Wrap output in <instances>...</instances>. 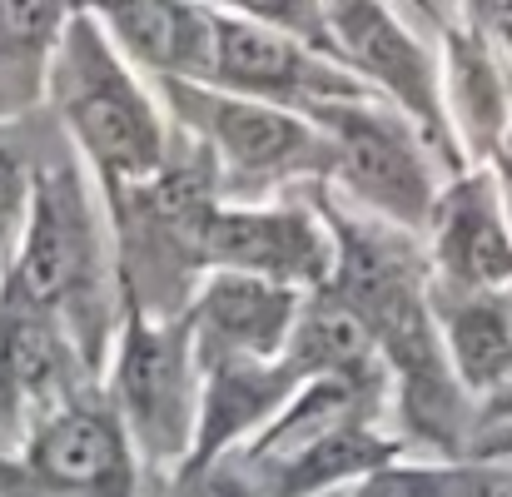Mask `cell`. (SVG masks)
Wrapping results in <instances>:
<instances>
[{
	"instance_id": "obj_15",
	"label": "cell",
	"mask_w": 512,
	"mask_h": 497,
	"mask_svg": "<svg viewBox=\"0 0 512 497\" xmlns=\"http://www.w3.org/2000/svg\"><path fill=\"white\" fill-rule=\"evenodd\" d=\"M403 453H408V438H388L373 423H353V428L314 438L309 448L289 453L284 463L254 468V473L264 483V497H329L363 488L373 473H383Z\"/></svg>"
},
{
	"instance_id": "obj_9",
	"label": "cell",
	"mask_w": 512,
	"mask_h": 497,
	"mask_svg": "<svg viewBox=\"0 0 512 497\" xmlns=\"http://www.w3.org/2000/svg\"><path fill=\"white\" fill-rule=\"evenodd\" d=\"M20 463L40 488L70 497H135L140 488V458L110 398H75L35 423Z\"/></svg>"
},
{
	"instance_id": "obj_12",
	"label": "cell",
	"mask_w": 512,
	"mask_h": 497,
	"mask_svg": "<svg viewBox=\"0 0 512 497\" xmlns=\"http://www.w3.org/2000/svg\"><path fill=\"white\" fill-rule=\"evenodd\" d=\"M428 264L433 284L443 289H468V294L512 289L508 204L488 174H458L453 184H443L428 224Z\"/></svg>"
},
{
	"instance_id": "obj_24",
	"label": "cell",
	"mask_w": 512,
	"mask_h": 497,
	"mask_svg": "<svg viewBox=\"0 0 512 497\" xmlns=\"http://www.w3.org/2000/svg\"><path fill=\"white\" fill-rule=\"evenodd\" d=\"M329 497H353V493H329Z\"/></svg>"
},
{
	"instance_id": "obj_6",
	"label": "cell",
	"mask_w": 512,
	"mask_h": 497,
	"mask_svg": "<svg viewBox=\"0 0 512 497\" xmlns=\"http://www.w3.org/2000/svg\"><path fill=\"white\" fill-rule=\"evenodd\" d=\"M204 85L254 100V105L304 115V120H314L319 110L343 105V100H373V90L353 70L309 50L304 40L274 30L249 5L244 10L214 5V55H209Z\"/></svg>"
},
{
	"instance_id": "obj_22",
	"label": "cell",
	"mask_w": 512,
	"mask_h": 497,
	"mask_svg": "<svg viewBox=\"0 0 512 497\" xmlns=\"http://www.w3.org/2000/svg\"><path fill=\"white\" fill-rule=\"evenodd\" d=\"M498 179H503V204H508V214H512V120H508V130H503V140H498Z\"/></svg>"
},
{
	"instance_id": "obj_1",
	"label": "cell",
	"mask_w": 512,
	"mask_h": 497,
	"mask_svg": "<svg viewBox=\"0 0 512 497\" xmlns=\"http://www.w3.org/2000/svg\"><path fill=\"white\" fill-rule=\"evenodd\" d=\"M15 294H25L35 309L55 314L90 368H100L110 343V234L90 199L80 160H45L35 174L30 219L15 249V264L5 274Z\"/></svg>"
},
{
	"instance_id": "obj_7",
	"label": "cell",
	"mask_w": 512,
	"mask_h": 497,
	"mask_svg": "<svg viewBox=\"0 0 512 497\" xmlns=\"http://www.w3.org/2000/svg\"><path fill=\"white\" fill-rule=\"evenodd\" d=\"M329 30L343 70L378 90L383 105H393L403 120H413L433 150H453L443 70L393 5H329Z\"/></svg>"
},
{
	"instance_id": "obj_16",
	"label": "cell",
	"mask_w": 512,
	"mask_h": 497,
	"mask_svg": "<svg viewBox=\"0 0 512 497\" xmlns=\"http://www.w3.org/2000/svg\"><path fill=\"white\" fill-rule=\"evenodd\" d=\"M433 319L463 393H498L512 383V299L433 284Z\"/></svg>"
},
{
	"instance_id": "obj_2",
	"label": "cell",
	"mask_w": 512,
	"mask_h": 497,
	"mask_svg": "<svg viewBox=\"0 0 512 497\" xmlns=\"http://www.w3.org/2000/svg\"><path fill=\"white\" fill-rule=\"evenodd\" d=\"M50 100L65 135L95 165L110 194L140 189L170 165L174 145L165 135L160 105L130 75L125 55L100 30L95 10H70L65 40L50 65Z\"/></svg>"
},
{
	"instance_id": "obj_17",
	"label": "cell",
	"mask_w": 512,
	"mask_h": 497,
	"mask_svg": "<svg viewBox=\"0 0 512 497\" xmlns=\"http://www.w3.org/2000/svg\"><path fill=\"white\" fill-rule=\"evenodd\" d=\"M284 363L299 373V383L314 378H373V383H393L383 368V353L373 343V329L363 324V314L334 294L329 284L304 294L299 309V329L289 338Z\"/></svg>"
},
{
	"instance_id": "obj_14",
	"label": "cell",
	"mask_w": 512,
	"mask_h": 497,
	"mask_svg": "<svg viewBox=\"0 0 512 497\" xmlns=\"http://www.w3.org/2000/svg\"><path fill=\"white\" fill-rule=\"evenodd\" d=\"M95 20L130 70L204 85L214 55V5H105Z\"/></svg>"
},
{
	"instance_id": "obj_23",
	"label": "cell",
	"mask_w": 512,
	"mask_h": 497,
	"mask_svg": "<svg viewBox=\"0 0 512 497\" xmlns=\"http://www.w3.org/2000/svg\"><path fill=\"white\" fill-rule=\"evenodd\" d=\"M0 423H5V403H0Z\"/></svg>"
},
{
	"instance_id": "obj_5",
	"label": "cell",
	"mask_w": 512,
	"mask_h": 497,
	"mask_svg": "<svg viewBox=\"0 0 512 497\" xmlns=\"http://www.w3.org/2000/svg\"><path fill=\"white\" fill-rule=\"evenodd\" d=\"M314 125L334 150L329 179L363 214L408 234H428L443 184L433 179V145L413 120L383 100H343L319 110Z\"/></svg>"
},
{
	"instance_id": "obj_11",
	"label": "cell",
	"mask_w": 512,
	"mask_h": 497,
	"mask_svg": "<svg viewBox=\"0 0 512 497\" xmlns=\"http://www.w3.org/2000/svg\"><path fill=\"white\" fill-rule=\"evenodd\" d=\"M85 378H95V368L80 353V343L70 338V329L55 314L35 309L10 284H0V403H5V418L35 413V423H45L65 403L85 398Z\"/></svg>"
},
{
	"instance_id": "obj_18",
	"label": "cell",
	"mask_w": 512,
	"mask_h": 497,
	"mask_svg": "<svg viewBox=\"0 0 512 497\" xmlns=\"http://www.w3.org/2000/svg\"><path fill=\"white\" fill-rule=\"evenodd\" d=\"M65 25V5H0V115L50 90V65Z\"/></svg>"
},
{
	"instance_id": "obj_8",
	"label": "cell",
	"mask_w": 512,
	"mask_h": 497,
	"mask_svg": "<svg viewBox=\"0 0 512 497\" xmlns=\"http://www.w3.org/2000/svg\"><path fill=\"white\" fill-rule=\"evenodd\" d=\"M209 274H249L294 294L334 279V234L319 209L289 204H214L199 234Z\"/></svg>"
},
{
	"instance_id": "obj_20",
	"label": "cell",
	"mask_w": 512,
	"mask_h": 497,
	"mask_svg": "<svg viewBox=\"0 0 512 497\" xmlns=\"http://www.w3.org/2000/svg\"><path fill=\"white\" fill-rule=\"evenodd\" d=\"M35 174H40V165H30V150L20 145V135L0 130V249L15 239V229L25 234Z\"/></svg>"
},
{
	"instance_id": "obj_3",
	"label": "cell",
	"mask_w": 512,
	"mask_h": 497,
	"mask_svg": "<svg viewBox=\"0 0 512 497\" xmlns=\"http://www.w3.org/2000/svg\"><path fill=\"white\" fill-rule=\"evenodd\" d=\"M110 408L145 468H174L194 458L204 368L184 319H150L125 304V329L110 363Z\"/></svg>"
},
{
	"instance_id": "obj_21",
	"label": "cell",
	"mask_w": 512,
	"mask_h": 497,
	"mask_svg": "<svg viewBox=\"0 0 512 497\" xmlns=\"http://www.w3.org/2000/svg\"><path fill=\"white\" fill-rule=\"evenodd\" d=\"M165 497H264L259 473L244 463V453H229L219 463L204 468H184L179 478H170Z\"/></svg>"
},
{
	"instance_id": "obj_10",
	"label": "cell",
	"mask_w": 512,
	"mask_h": 497,
	"mask_svg": "<svg viewBox=\"0 0 512 497\" xmlns=\"http://www.w3.org/2000/svg\"><path fill=\"white\" fill-rule=\"evenodd\" d=\"M304 294L249 279V274H204L184 324L194 338L199 368L219 363H279L299 329Z\"/></svg>"
},
{
	"instance_id": "obj_4",
	"label": "cell",
	"mask_w": 512,
	"mask_h": 497,
	"mask_svg": "<svg viewBox=\"0 0 512 497\" xmlns=\"http://www.w3.org/2000/svg\"><path fill=\"white\" fill-rule=\"evenodd\" d=\"M174 120L189 140L209 150L224 189H274L289 179H329L334 150L324 130L304 115L254 105L209 85L160 80Z\"/></svg>"
},
{
	"instance_id": "obj_13",
	"label": "cell",
	"mask_w": 512,
	"mask_h": 497,
	"mask_svg": "<svg viewBox=\"0 0 512 497\" xmlns=\"http://www.w3.org/2000/svg\"><path fill=\"white\" fill-rule=\"evenodd\" d=\"M299 373L279 363H219L204 368V403H199V438L189 468L219 463L229 453H244L269 433V423L294 403Z\"/></svg>"
},
{
	"instance_id": "obj_19",
	"label": "cell",
	"mask_w": 512,
	"mask_h": 497,
	"mask_svg": "<svg viewBox=\"0 0 512 497\" xmlns=\"http://www.w3.org/2000/svg\"><path fill=\"white\" fill-rule=\"evenodd\" d=\"M353 497H512V478L493 463H428L398 458L373 473Z\"/></svg>"
}]
</instances>
